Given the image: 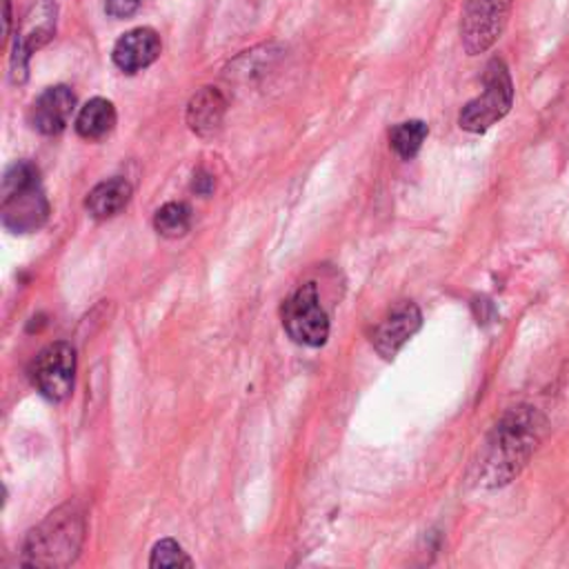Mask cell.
I'll return each mask as SVG.
<instances>
[{"mask_svg": "<svg viewBox=\"0 0 569 569\" xmlns=\"http://www.w3.org/2000/svg\"><path fill=\"white\" fill-rule=\"evenodd\" d=\"M545 420L533 407H513L493 427L482 460V478L489 485L509 482L536 451Z\"/></svg>", "mask_w": 569, "mask_h": 569, "instance_id": "obj_1", "label": "cell"}, {"mask_svg": "<svg viewBox=\"0 0 569 569\" xmlns=\"http://www.w3.org/2000/svg\"><path fill=\"white\" fill-rule=\"evenodd\" d=\"M84 522L73 507H62L40 522L24 542V565L62 567L69 565L82 545Z\"/></svg>", "mask_w": 569, "mask_h": 569, "instance_id": "obj_2", "label": "cell"}, {"mask_svg": "<svg viewBox=\"0 0 569 569\" xmlns=\"http://www.w3.org/2000/svg\"><path fill=\"white\" fill-rule=\"evenodd\" d=\"M513 102V84L507 64L500 58H491L485 69V89L478 98L469 100L460 116L458 124L465 131L482 133L500 118H505Z\"/></svg>", "mask_w": 569, "mask_h": 569, "instance_id": "obj_3", "label": "cell"}, {"mask_svg": "<svg viewBox=\"0 0 569 569\" xmlns=\"http://www.w3.org/2000/svg\"><path fill=\"white\" fill-rule=\"evenodd\" d=\"M282 325L298 345L320 347L329 336V318L313 282L300 284L282 305Z\"/></svg>", "mask_w": 569, "mask_h": 569, "instance_id": "obj_4", "label": "cell"}, {"mask_svg": "<svg viewBox=\"0 0 569 569\" xmlns=\"http://www.w3.org/2000/svg\"><path fill=\"white\" fill-rule=\"evenodd\" d=\"M31 382L51 402L64 400L73 389L76 373V351L69 342L47 345L31 362Z\"/></svg>", "mask_w": 569, "mask_h": 569, "instance_id": "obj_5", "label": "cell"}, {"mask_svg": "<svg viewBox=\"0 0 569 569\" xmlns=\"http://www.w3.org/2000/svg\"><path fill=\"white\" fill-rule=\"evenodd\" d=\"M513 0H467L460 22L462 47L469 56L487 51L502 33Z\"/></svg>", "mask_w": 569, "mask_h": 569, "instance_id": "obj_6", "label": "cell"}, {"mask_svg": "<svg viewBox=\"0 0 569 569\" xmlns=\"http://www.w3.org/2000/svg\"><path fill=\"white\" fill-rule=\"evenodd\" d=\"M2 224L13 233H31L49 218V202L40 184L2 193Z\"/></svg>", "mask_w": 569, "mask_h": 569, "instance_id": "obj_7", "label": "cell"}, {"mask_svg": "<svg viewBox=\"0 0 569 569\" xmlns=\"http://www.w3.org/2000/svg\"><path fill=\"white\" fill-rule=\"evenodd\" d=\"M56 31V4L51 0H36L18 29L16 47H13V71L24 73L27 58L51 40Z\"/></svg>", "mask_w": 569, "mask_h": 569, "instance_id": "obj_8", "label": "cell"}, {"mask_svg": "<svg viewBox=\"0 0 569 569\" xmlns=\"http://www.w3.org/2000/svg\"><path fill=\"white\" fill-rule=\"evenodd\" d=\"M420 322H422V316L413 302L405 300L396 305L373 329L371 342L376 351L387 360L393 358L398 349L420 329Z\"/></svg>", "mask_w": 569, "mask_h": 569, "instance_id": "obj_9", "label": "cell"}, {"mask_svg": "<svg viewBox=\"0 0 569 569\" xmlns=\"http://www.w3.org/2000/svg\"><path fill=\"white\" fill-rule=\"evenodd\" d=\"M73 107H76V96L69 87L64 84L49 87L33 100L29 109V122L36 131L44 136L60 133L67 127Z\"/></svg>", "mask_w": 569, "mask_h": 569, "instance_id": "obj_10", "label": "cell"}, {"mask_svg": "<svg viewBox=\"0 0 569 569\" xmlns=\"http://www.w3.org/2000/svg\"><path fill=\"white\" fill-rule=\"evenodd\" d=\"M160 56V38L149 27H138L122 33L111 51L116 67L124 73H136L149 67Z\"/></svg>", "mask_w": 569, "mask_h": 569, "instance_id": "obj_11", "label": "cell"}, {"mask_svg": "<svg viewBox=\"0 0 569 569\" xmlns=\"http://www.w3.org/2000/svg\"><path fill=\"white\" fill-rule=\"evenodd\" d=\"M224 116V98L216 87L200 89L189 107H187V122L198 136H213Z\"/></svg>", "mask_w": 569, "mask_h": 569, "instance_id": "obj_12", "label": "cell"}, {"mask_svg": "<svg viewBox=\"0 0 569 569\" xmlns=\"http://www.w3.org/2000/svg\"><path fill=\"white\" fill-rule=\"evenodd\" d=\"M129 200H131V184L124 178H109L89 191L84 207L93 218L107 220L118 216L129 204Z\"/></svg>", "mask_w": 569, "mask_h": 569, "instance_id": "obj_13", "label": "cell"}, {"mask_svg": "<svg viewBox=\"0 0 569 569\" xmlns=\"http://www.w3.org/2000/svg\"><path fill=\"white\" fill-rule=\"evenodd\" d=\"M116 124V109L107 98L89 100L76 118V131L87 140L104 138Z\"/></svg>", "mask_w": 569, "mask_h": 569, "instance_id": "obj_14", "label": "cell"}, {"mask_svg": "<svg viewBox=\"0 0 569 569\" xmlns=\"http://www.w3.org/2000/svg\"><path fill=\"white\" fill-rule=\"evenodd\" d=\"M427 133H429V129L422 120H407V122H400L391 129L389 142H391V149L402 160H411L420 151Z\"/></svg>", "mask_w": 569, "mask_h": 569, "instance_id": "obj_15", "label": "cell"}, {"mask_svg": "<svg viewBox=\"0 0 569 569\" xmlns=\"http://www.w3.org/2000/svg\"><path fill=\"white\" fill-rule=\"evenodd\" d=\"M191 209L184 202H167L153 216V227L164 238H180L189 231Z\"/></svg>", "mask_w": 569, "mask_h": 569, "instance_id": "obj_16", "label": "cell"}, {"mask_svg": "<svg viewBox=\"0 0 569 569\" xmlns=\"http://www.w3.org/2000/svg\"><path fill=\"white\" fill-rule=\"evenodd\" d=\"M149 567H191V558L173 538H164L156 542L149 558Z\"/></svg>", "mask_w": 569, "mask_h": 569, "instance_id": "obj_17", "label": "cell"}, {"mask_svg": "<svg viewBox=\"0 0 569 569\" xmlns=\"http://www.w3.org/2000/svg\"><path fill=\"white\" fill-rule=\"evenodd\" d=\"M31 184H40L38 169L31 162L20 160V162H16L7 169L4 178H2V193L16 191V189H22V187H31Z\"/></svg>", "mask_w": 569, "mask_h": 569, "instance_id": "obj_18", "label": "cell"}, {"mask_svg": "<svg viewBox=\"0 0 569 569\" xmlns=\"http://www.w3.org/2000/svg\"><path fill=\"white\" fill-rule=\"evenodd\" d=\"M140 0H104V11L111 18H127L138 9Z\"/></svg>", "mask_w": 569, "mask_h": 569, "instance_id": "obj_19", "label": "cell"}, {"mask_svg": "<svg viewBox=\"0 0 569 569\" xmlns=\"http://www.w3.org/2000/svg\"><path fill=\"white\" fill-rule=\"evenodd\" d=\"M211 189H213V178L209 173H204V171H198L193 176V191L207 196Z\"/></svg>", "mask_w": 569, "mask_h": 569, "instance_id": "obj_20", "label": "cell"}]
</instances>
